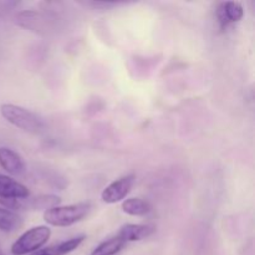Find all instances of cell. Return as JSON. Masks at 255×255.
Wrapping results in <instances>:
<instances>
[{"label": "cell", "mask_w": 255, "mask_h": 255, "mask_svg": "<svg viewBox=\"0 0 255 255\" xmlns=\"http://www.w3.org/2000/svg\"><path fill=\"white\" fill-rule=\"evenodd\" d=\"M30 196L26 186L6 174H0V204L6 208L11 202L24 199Z\"/></svg>", "instance_id": "6"}, {"label": "cell", "mask_w": 255, "mask_h": 255, "mask_svg": "<svg viewBox=\"0 0 255 255\" xmlns=\"http://www.w3.org/2000/svg\"><path fill=\"white\" fill-rule=\"evenodd\" d=\"M0 255H4V253H2V251H1V248H0Z\"/></svg>", "instance_id": "14"}, {"label": "cell", "mask_w": 255, "mask_h": 255, "mask_svg": "<svg viewBox=\"0 0 255 255\" xmlns=\"http://www.w3.org/2000/svg\"><path fill=\"white\" fill-rule=\"evenodd\" d=\"M121 209L124 213L132 217H144L152 211L148 201L142 198H128L122 201Z\"/></svg>", "instance_id": "11"}, {"label": "cell", "mask_w": 255, "mask_h": 255, "mask_svg": "<svg viewBox=\"0 0 255 255\" xmlns=\"http://www.w3.org/2000/svg\"><path fill=\"white\" fill-rule=\"evenodd\" d=\"M0 167L10 174H21L25 171L22 157L9 147H0Z\"/></svg>", "instance_id": "9"}, {"label": "cell", "mask_w": 255, "mask_h": 255, "mask_svg": "<svg viewBox=\"0 0 255 255\" xmlns=\"http://www.w3.org/2000/svg\"><path fill=\"white\" fill-rule=\"evenodd\" d=\"M125 242L117 236L106 239L92 249L90 255H116L125 247Z\"/></svg>", "instance_id": "13"}, {"label": "cell", "mask_w": 255, "mask_h": 255, "mask_svg": "<svg viewBox=\"0 0 255 255\" xmlns=\"http://www.w3.org/2000/svg\"><path fill=\"white\" fill-rule=\"evenodd\" d=\"M61 203V198L55 194H40L36 197H27L24 199H17V201L11 202L7 209L11 211H47L50 208L57 207Z\"/></svg>", "instance_id": "5"}, {"label": "cell", "mask_w": 255, "mask_h": 255, "mask_svg": "<svg viewBox=\"0 0 255 255\" xmlns=\"http://www.w3.org/2000/svg\"><path fill=\"white\" fill-rule=\"evenodd\" d=\"M244 15L243 5L238 1L219 2L216 10L217 21L221 30L227 29L229 25L238 22Z\"/></svg>", "instance_id": "7"}, {"label": "cell", "mask_w": 255, "mask_h": 255, "mask_svg": "<svg viewBox=\"0 0 255 255\" xmlns=\"http://www.w3.org/2000/svg\"><path fill=\"white\" fill-rule=\"evenodd\" d=\"M22 218L21 216L11 209L0 207V231L4 233H12L21 228Z\"/></svg>", "instance_id": "12"}, {"label": "cell", "mask_w": 255, "mask_h": 255, "mask_svg": "<svg viewBox=\"0 0 255 255\" xmlns=\"http://www.w3.org/2000/svg\"><path fill=\"white\" fill-rule=\"evenodd\" d=\"M136 183V176L134 174H127V176L120 177L109 184L102 191L101 199L107 204H115L124 201L129 192L133 188Z\"/></svg>", "instance_id": "4"}, {"label": "cell", "mask_w": 255, "mask_h": 255, "mask_svg": "<svg viewBox=\"0 0 255 255\" xmlns=\"http://www.w3.org/2000/svg\"><path fill=\"white\" fill-rule=\"evenodd\" d=\"M91 204L89 202L57 206L44 212V221L52 227H70L82 221L89 214Z\"/></svg>", "instance_id": "2"}, {"label": "cell", "mask_w": 255, "mask_h": 255, "mask_svg": "<svg viewBox=\"0 0 255 255\" xmlns=\"http://www.w3.org/2000/svg\"><path fill=\"white\" fill-rule=\"evenodd\" d=\"M0 114L9 124L27 133L37 134L45 129V124L41 117L29 109L14 104H2Z\"/></svg>", "instance_id": "1"}, {"label": "cell", "mask_w": 255, "mask_h": 255, "mask_svg": "<svg viewBox=\"0 0 255 255\" xmlns=\"http://www.w3.org/2000/svg\"><path fill=\"white\" fill-rule=\"evenodd\" d=\"M85 238H86L85 236L74 237V238H70L67 241L59 242V243H55L52 246L46 247V248L39 249L30 255H66L79 248L82 242L85 241Z\"/></svg>", "instance_id": "10"}, {"label": "cell", "mask_w": 255, "mask_h": 255, "mask_svg": "<svg viewBox=\"0 0 255 255\" xmlns=\"http://www.w3.org/2000/svg\"><path fill=\"white\" fill-rule=\"evenodd\" d=\"M156 232V227L152 224H134L127 223L120 228L116 236L121 238L125 243L137 242L151 237Z\"/></svg>", "instance_id": "8"}, {"label": "cell", "mask_w": 255, "mask_h": 255, "mask_svg": "<svg viewBox=\"0 0 255 255\" xmlns=\"http://www.w3.org/2000/svg\"><path fill=\"white\" fill-rule=\"evenodd\" d=\"M51 237V229L47 226H37L27 229L11 246L14 255H26L41 249Z\"/></svg>", "instance_id": "3"}]
</instances>
